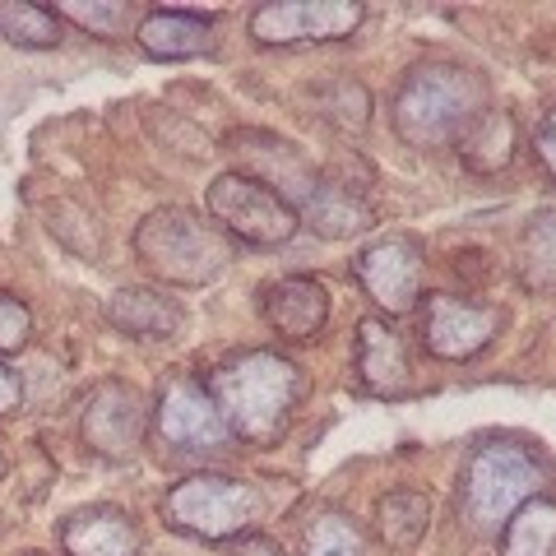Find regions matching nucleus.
Returning a JSON list of instances; mask_svg holds the SVG:
<instances>
[{
    "label": "nucleus",
    "instance_id": "nucleus-1",
    "mask_svg": "<svg viewBox=\"0 0 556 556\" xmlns=\"http://www.w3.org/2000/svg\"><path fill=\"white\" fill-rule=\"evenodd\" d=\"M208 399L232 431V441L265 450L288 431L292 413L302 404V371L298 362L274 348H241L223 357L204 380Z\"/></svg>",
    "mask_w": 556,
    "mask_h": 556
},
{
    "label": "nucleus",
    "instance_id": "nucleus-2",
    "mask_svg": "<svg viewBox=\"0 0 556 556\" xmlns=\"http://www.w3.org/2000/svg\"><path fill=\"white\" fill-rule=\"evenodd\" d=\"M486 108H492V93H486V79L473 65L431 56V61H417L404 75L390 102V121H394V135L408 149L437 153V149H455L459 135Z\"/></svg>",
    "mask_w": 556,
    "mask_h": 556
},
{
    "label": "nucleus",
    "instance_id": "nucleus-3",
    "mask_svg": "<svg viewBox=\"0 0 556 556\" xmlns=\"http://www.w3.org/2000/svg\"><path fill=\"white\" fill-rule=\"evenodd\" d=\"M232 237L186 204H163L135 228V260L167 288H208L232 265Z\"/></svg>",
    "mask_w": 556,
    "mask_h": 556
},
{
    "label": "nucleus",
    "instance_id": "nucleus-4",
    "mask_svg": "<svg viewBox=\"0 0 556 556\" xmlns=\"http://www.w3.org/2000/svg\"><path fill=\"white\" fill-rule=\"evenodd\" d=\"M543 464L515 441H486L464 459L459 473V519L473 533H501L506 519L538 496Z\"/></svg>",
    "mask_w": 556,
    "mask_h": 556
},
{
    "label": "nucleus",
    "instance_id": "nucleus-5",
    "mask_svg": "<svg viewBox=\"0 0 556 556\" xmlns=\"http://www.w3.org/2000/svg\"><path fill=\"white\" fill-rule=\"evenodd\" d=\"M265 501L251 482L232 473H190L167 486L163 496V519L200 543H228V538H247L260 525Z\"/></svg>",
    "mask_w": 556,
    "mask_h": 556
},
{
    "label": "nucleus",
    "instance_id": "nucleus-6",
    "mask_svg": "<svg viewBox=\"0 0 556 556\" xmlns=\"http://www.w3.org/2000/svg\"><path fill=\"white\" fill-rule=\"evenodd\" d=\"M208 218L214 228L232 241H247V247H288L292 237L302 232V218L283 195H274L269 186H260L255 177H241V172H223L208 186Z\"/></svg>",
    "mask_w": 556,
    "mask_h": 556
},
{
    "label": "nucleus",
    "instance_id": "nucleus-7",
    "mask_svg": "<svg viewBox=\"0 0 556 556\" xmlns=\"http://www.w3.org/2000/svg\"><path fill=\"white\" fill-rule=\"evenodd\" d=\"M149 427L172 455H218L232 445V431L223 427L214 399L195 376H172L159 386V399L149 408Z\"/></svg>",
    "mask_w": 556,
    "mask_h": 556
},
{
    "label": "nucleus",
    "instance_id": "nucleus-8",
    "mask_svg": "<svg viewBox=\"0 0 556 556\" xmlns=\"http://www.w3.org/2000/svg\"><path fill=\"white\" fill-rule=\"evenodd\" d=\"M149 399L139 394L126 380H102L93 394L84 399L79 413V441L89 445V455L108 459V464H126L135 459V450L149 437Z\"/></svg>",
    "mask_w": 556,
    "mask_h": 556
},
{
    "label": "nucleus",
    "instance_id": "nucleus-9",
    "mask_svg": "<svg viewBox=\"0 0 556 556\" xmlns=\"http://www.w3.org/2000/svg\"><path fill=\"white\" fill-rule=\"evenodd\" d=\"M367 20L357 0H274L251 14V38L260 47H306L343 42Z\"/></svg>",
    "mask_w": 556,
    "mask_h": 556
},
{
    "label": "nucleus",
    "instance_id": "nucleus-10",
    "mask_svg": "<svg viewBox=\"0 0 556 556\" xmlns=\"http://www.w3.org/2000/svg\"><path fill=\"white\" fill-rule=\"evenodd\" d=\"M422 269H427V255L404 232L371 241V247H362L353 260L362 292H367L386 316H408L417 306V298H422Z\"/></svg>",
    "mask_w": 556,
    "mask_h": 556
},
{
    "label": "nucleus",
    "instance_id": "nucleus-11",
    "mask_svg": "<svg viewBox=\"0 0 556 556\" xmlns=\"http://www.w3.org/2000/svg\"><path fill=\"white\" fill-rule=\"evenodd\" d=\"M501 325L506 316L496 306L455 298V292H431L422 316V348L441 362H468L496 343Z\"/></svg>",
    "mask_w": 556,
    "mask_h": 556
},
{
    "label": "nucleus",
    "instance_id": "nucleus-12",
    "mask_svg": "<svg viewBox=\"0 0 556 556\" xmlns=\"http://www.w3.org/2000/svg\"><path fill=\"white\" fill-rule=\"evenodd\" d=\"M228 153L237 159L232 172L255 177L260 186H269L274 195H283L292 208L311 195V186H316V177H320L292 139H278L269 130H232L228 135Z\"/></svg>",
    "mask_w": 556,
    "mask_h": 556
},
{
    "label": "nucleus",
    "instance_id": "nucleus-13",
    "mask_svg": "<svg viewBox=\"0 0 556 556\" xmlns=\"http://www.w3.org/2000/svg\"><path fill=\"white\" fill-rule=\"evenodd\" d=\"M298 218H302V228H311L325 241H353L376 228V208L367 204V195L353 181L329 177V172H320L311 195L298 204Z\"/></svg>",
    "mask_w": 556,
    "mask_h": 556
},
{
    "label": "nucleus",
    "instance_id": "nucleus-14",
    "mask_svg": "<svg viewBox=\"0 0 556 556\" xmlns=\"http://www.w3.org/2000/svg\"><path fill=\"white\" fill-rule=\"evenodd\" d=\"M260 316H265V325L283 339H298V343L316 339L329 325V288L320 283V278L288 274V278H278V283L265 288Z\"/></svg>",
    "mask_w": 556,
    "mask_h": 556
},
{
    "label": "nucleus",
    "instance_id": "nucleus-15",
    "mask_svg": "<svg viewBox=\"0 0 556 556\" xmlns=\"http://www.w3.org/2000/svg\"><path fill=\"white\" fill-rule=\"evenodd\" d=\"M102 316L116 334L139 339V343H163V339H177L186 329V311L177 298H167L159 288H144V283H130V288H116Z\"/></svg>",
    "mask_w": 556,
    "mask_h": 556
},
{
    "label": "nucleus",
    "instance_id": "nucleus-16",
    "mask_svg": "<svg viewBox=\"0 0 556 556\" xmlns=\"http://www.w3.org/2000/svg\"><path fill=\"white\" fill-rule=\"evenodd\" d=\"M357 380L367 394L380 399H399L413 390V367H408V353H404V339L394 334L390 320L367 316L357 325Z\"/></svg>",
    "mask_w": 556,
    "mask_h": 556
},
{
    "label": "nucleus",
    "instance_id": "nucleus-17",
    "mask_svg": "<svg viewBox=\"0 0 556 556\" xmlns=\"http://www.w3.org/2000/svg\"><path fill=\"white\" fill-rule=\"evenodd\" d=\"M135 47L153 61H195L214 51V20L195 10H149L135 24Z\"/></svg>",
    "mask_w": 556,
    "mask_h": 556
},
{
    "label": "nucleus",
    "instance_id": "nucleus-18",
    "mask_svg": "<svg viewBox=\"0 0 556 556\" xmlns=\"http://www.w3.org/2000/svg\"><path fill=\"white\" fill-rule=\"evenodd\" d=\"M65 556H139V529L121 506H84L61 525Z\"/></svg>",
    "mask_w": 556,
    "mask_h": 556
},
{
    "label": "nucleus",
    "instance_id": "nucleus-19",
    "mask_svg": "<svg viewBox=\"0 0 556 556\" xmlns=\"http://www.w3.org/2000/svg\"><path fill=\"white\" fill-rule=\"evenodd\" d=\"M515 116L510 112H496V108H486L473 126H468L459 135V163L468 172H478V177H496V172H506L515 163Z\"/></svg>",
    "mask_w": 556,
    "mask_h": 556
},
{
    "label": "nucleus",
    "instance_id": "nucleus-20",
    "mask_svg": "<svg viewBox=\"0 0 556 556\" xmlns=\"http://www.w3.org/2000/svg\"><path fill=\"white\" fill-rule=\"evenodd\" d=\"M519 283L529 292L556 298V208H538L519 232V255H515Z\"/></svg>",
    "mask_w": 556,
    "mask_h": 556
},
{
    "label": "nucleus",
    "instance_id": "nucleus-21",
    "mask_svg": "<svg viewBox=\"0 0 556 556\" xmlns=\"http://www.w3.org/2000/svg\"><path fill=\"white\" fill-rule=\"evenodd\" d=\"M501 556H556V501H525L501 529Z\"/></svg>",
    "mask_w": 556,
    "mask_h": 556
},
{
    "label": "nucleus",
    "instance_id": "nucleus-22",
    "mask_svg": "<svg viewBox=\"0 0 556 556\" xmlns=\"http://www.w3.org/2000/svg\"><path fill=\"white\" fill-rule=\"evenodd\" d=\"M65 24L51 14V5H33V0H0V42L20 51H51L61 47Z\"/></svg>",
    "mask_w": 556,
    "mask_h": 556
},
{
    "label": "nucleus",
    "instance_id": "nucleus-23",
    "mask_svg": "<svg viewBox=\"0 0 556 556\" xmlns=\"http://www.w3.org/2000/svg\"><path fill=\"white\" fill-rule=\"evenodd\" d=\"M376 529L380 538H386L390 547L399 552H408L417 547L427 538L431 529V501L422 492H390V496H380V506H376Z\"/></svg>",
    "mask_w": 556,
    "mask_h": 556
},
{
    "label": "nucleus",
    "instance_id": "nucleus-24",
    "mask_svg": "<svg viewBox=\"0 0 556 556\" xmlns=\"http://www.w3.org/2000/svg\"><path fill=\"white\" fill-rule=\"evenodd\" d=\"M51 14H56L61 24H75V28L93 33V38H108V42L126 38V33L139 24L135 5H126V0H56Z\"/></svg>",
    "mask_w": 556,
    "mask_h": 556
},
{
    "label": "nucleus",
    "instance_id": "nucleus-25",
    "mask_svg": "<svg viewBox=\"0 0 556 556\" xmlns=\"http://www.w3.org/2000/svg\"><path fill=\"white\" fill-rule=\"evenodd\" d=\"M316 112L343 135H362L371 126V93L357 79H329L316 89Z\"/></svg>",
    "mask_w": 556,
    "mask_h": 556
},
{
    "label": "nucleus",
    "instance_id": "nucleus-26",
    "mask_svg": "<svg viewBox=\"0 0 556 556\" xmlns=\"http://www.w3.org/2000/svg\"><path fill=\"white\" fill-rule=\"evenodd\" d=\"M302 556H367V538L348 515H316L302 533Z\"/></svg>",
    "mask_w": 556,
    "mask_h": 556
},
{
    "label": "nucleus",
    "instance_id": "nucleus-27",
    "mask_svg": "<svg viewBox=\"0 0 556 556\" xmlns=\"http://www.w3.org/2000/svg\"><path fill=\"white\" fill-rule=\"evenodd\" d=\"M33 339V311L24 298L14 292H0V357L20 353V348Z\"/></svg>",
    "mask_w": 556,
    "mask_h": 556
},
{
    "label": "nucleus",
    "instance_id": "nucleus-28",
    "mask_svg": "<svg viewBox=\"0 0 556 556\" xmlns=\"http://www.w3.org/2000/svg\"><path fill=\"white\" fill-rule=\"evenodd\" d=\"M533 153H538V163H543V172L556 181V108L538 121V130H533Z\"/></svg>",
    "mask_w": 556,
    "mask_h": 556
},
{
    "label": "nucleus",
    "instance_id": "nucleus-29",
    "mask_svg": "<svg viewBox=\"0 0 556 556\" xmlns=\"http://www.w3.org/2000/svg\"><path fill=\"white\" fill-rule=\"evenodd\" d=\"M24 408V376L10 367L5 357H0V417L20 413Z\"/></svg>",
    "mask_w": 556,
    "mask_h": 556
},
{
    "label": "nucleus",
    "instance_id": "nucleus-30",
    "mask_svg": "<svg viewBox=\"0 0 556 556\" xmlns=\"http://www.w3.org/2000/svg\"><path fill=\"white\" fill-rule=\"evenodd\" d=\"M232 556H288V552L278 547L274 538H265V533H247V538L237 543V552H232Z\"/></svg>",
    "mask_w": 556,
    "mask_h": 556
},
{
    "label": "nucleus",
    "instance_id": "nucleus-31",
    "mask_svg": "<svg viewBox=\"0 0 556 556\" xmlns=\"http://www.w3.org/2000/svg\"><path fill=\"white\" fill-rule=\"evenodd\" d=\"M5 473H10V459H5V455H0V482H5Z\"/></svg>",
    "mask_w": 556,
    "mask_h": 556
}]
</instances>
